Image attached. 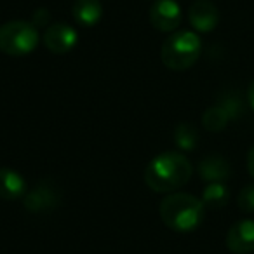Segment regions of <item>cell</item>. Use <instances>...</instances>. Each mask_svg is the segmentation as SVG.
<instances>
[{
	"mask_svg": "<svg viewBox=\"0 0 254 254\" xmlns=\"http://www.w3.org/2000/svg\"><path fill=\"white\" fill-rule=\"evenodd\" d=\"M230 200V188L225 185V181H216L209 183L202 191V202L209 209L225 207Z\"/></svg>",
	"mask_w": 254,
	"mask_h": 254,
	"instance_id": "obj_14",
	"label": "cell"
},
{
	"mask_svg": "<svg viewBox=\"0 0 254 254\" xmlns=\"http://www.w3.org/2000/svg\"><path fill=\"white\" fill-rule=\"evenodd\" d=\"M39 28L30 21L14 19L0 26V51L7 56L21 58L33 53L39 46Z\"/></svg>",
	"mask_w": 254,
	"mask_h": 254,
	"instance_id": "obj_4",
	"label": "cell"
},
{
	"mask_svg": "<svg viewBox=\"0 0 254 254\" xmlns=\"http://www.w3.org/2000/svg\"><path fill=\"white\" fill-rule=\"evenodd\" d=\"M247 169H249L251 178L254 180V146L249 150V155H247Z\"/></svg>",
	"mask_w": 254,
	"mask_h": 254,
	"instance_id": "obj_17",
	"label": "cell"
},
{
	"mask_svg": "<svg viewBox=\"0 0 254 254\" xmlns=\"http://www.w3.org/2000/svg\"><path fill=\"white\" fill-rule=\"evenodd\" d=\"M202 54V40L195 32L180 30L167 37L160 49V60L173 71H185L198 61Z\"/></svg>",
	"mask_w": 254,
	"mask_h": 254,
	"instance_id": "obj_3",
	"label": "cell"
},
{
	"mask_svg": "<svg viewBox=\"0 0 254 254\" xmlns=\"http://www.w3.org/2000/svg\"><path fill=\"white\" fill-rule=\"evenodd\" d=\"M240 115V103L237 98H226L225 101L205 110L202 117V126L211 132H219L226 127L232 119Z\"/></svg>",
	"mask_w": 254,
	"mask_h": 254,
	"instance_id": "obj_7",
	"label": "cell"
},
{
	"mask_svg": "<svg viewBox=\"0 0 254 254\" xmlns=\"http://www.w3.org/2000/svg\"><path fill=\"white\" fill-rule=\"evenodd\" d=\"M237 205L242 212L251 214L254 212V183H249L239 191V197H237Z\"/></svg>",
	"mask_w": 254,
	"mask_h": 254,
	"instance_id": "obj_16",
	"label": "cell"
},
{
	"mask_svg": "<svg viewBox=\"0 0 254 254\" xmlns=\"http://www.w3.org/2000/svg\"><path fill=\"white\" fill-rule=\"evenodd\" d=\"M42 42L51 53L66 54L77 46L78 33L73 26L66 25V23H54L46 28L42 35Z\"/></svg>",
	"mask_w": 254,
	"mask_h": 254,
	"instance_id": "obj_6",
	"label": "cell"
},
{
	"mask_svg": "<svg viewBox=\"0 0 254 254\" xmlns=\"http://www.w3.org/2000/svg\"><path fill=\"white\" fill-rule=\"evenodd\" d=\"M188 21L197 32L211 33L219 23V11L212 2L198 0L188 9Z\"/></svg>",
	"mask_w": 254,
	"mask_h": 254,
	"instance_id": "obj_9",
	"label": "cell"
},
{
	"mask_svg": "<svg viewBox=\"0 0 254 254\" xmlns=\"http://www.w3.org/2000/svg\"><path fill=\"white\" fill-rule=\"evenodd\" d=\"M198 174L204 181L207 183H216V181H225L232 174V167H230L228 160L225 157L218 155H207L198 162Z\"/></svg>",
	"mask_w": 254,
	"mask_h": 254,
	"instance_id": "obj_11",
	"label": "cell"
},
{
	"mask_svg": "<svg viewBox=\"0 0 254 254\" xmlns=\"http://www.w3.org/2000/svg\"><path fill=\"white\" fill-rule=\"evenodd\" d=\"M25 205L32 212L49 211V209H53L56 205V193L47 185L37 187L35 190H32L30 193L25 195Z\"/></svg>",
	"mask_w": 254,
	"mask_h": 254,
	"instance_id": "obj_13",
	"label": "cell"
},
{
	"mask_svg": "<svg viewBox=\"0 0 254 254\" xmlns=\"http://www.w3.org/2000/svg\"><path fill=\"white\" fill-rule=\"evenodd\" d=\"M226 247L233 254L254 253V219H240L226 233Z\"/></svg>",
	"mask_w": 254,
	"mask_h": 254,
	"instance_id": "obj_8",
	"label": "cell"
},
{
	"mask_svg": "<svg viewBox=\"0 0 254 254\" xmlns=\"http://www.w3.org/2000/svg\"><path fill=\"white\" fill-rule=\"evenodd\" d=\"M71 14L77 25L84 28H92L103 18V5L99 0H75Z\"/></svg>",
	"mask_w": 254,
	"mask_h": 254,
	"instance_id": "obj_12",
	"label": "cell"
},
{
	"mask_svg": "<svg viewBox=\"0 0 254 254\" xmlns=\"http://www.w3.org/2000/svg\"><path fill=\"white\" fill-rule=\"evenodd\" d=\"M247 101H249L251 108H253V110H254V80H253V82H251L249 89H247Z\"/></svg>",
	"mask_w": 254,
	"mask_h": 254,
	"instance_id": "obj_18",
	"label": "cell"
},
{
	"mask_svg": "<svg viewBox=\"0 0 254 254\" xmlns=\"http://www.w3.org/2000/svg\"><path fill=\"white\" fill-rule=\"evenodd\" d=\"M28 187L26 180L11 167H0V198L4 200H19L25 198Z\"/></svg>",
	"mask_w": 254,
	"mask_h": 254,
	"instance_id": "obj_10",
	"label": "cell"
},
{
	"mask_svg": "<svg viewBox=\"0 0 254 254\" xmlns=\"http://www.w3.org/2000/svg\"><path fill=\"white\" fill-rule=\"evenodd\" d=\"M197 141H198V132L190 124H180L174 129V143H176L178 148L185 150V152H190V150H193L197 146Z\"/></svg>",
	"mask_w": 254,
	"mask_h": 254,
	"instance_id": "obj_15",
	"label": "cell"
},
{
	"mask_svg": "<svg viewBox=\"0 0 254 254\" xmlns=\"http://www.w3.org/2000/svg\"><path fill=\"white\" fill-rule=\"evenodd\" d=\"M160 219L174 232H191L202 225L205 216V205L202 198L190 193H171L160 202Z\"/></svg>",
	"mask_w": 254,
	"mask_h": 254,
	"instance_id": "obj_2",
	"label": "cell"
},
{
	"mask_svg": "<svg viewBox=\"0 0 254 254\" xmlns=\"http://www.w3.org/2000/svg\"><path fill=\"white\" fill-rule=\"evenodd\" d=\"M193 174L190 160L180 152L159 153L145 169V183L157 193L180 190Z\"/></svg>",
	"mask_w": 254,
	"mask_h": 254,
	"instance_id": "obj_1",
	"label": "cell"
},
{
	"mask_svg": "<svg viewBox=\"0 0 254 254\" xmlns=\"http://www.w3.org/2000/svg\"><path fill=\"white\" fill-rule=\"evenodd\" d=\"M181 7L176 0H155L150 7V23L162 33H174L181 23Z\"/></svg>",
	"mask_w": 254,
	"mask_h": 254,
	"instance_id": "obj_5",
	"label": "cell"
}]
</instances>
